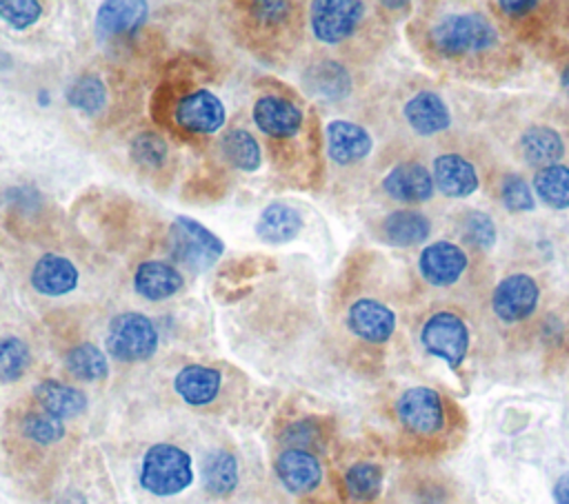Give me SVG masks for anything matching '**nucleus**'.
Listing matches in <instances>:
<instances>
[{
	"label": "nucleus",
	"mask_w": 569,
	"mask_h": 504,
	"mask_svg": "<svg viewBox=\"0 0 569 504\" xmlns=\"http://www.w3.org/2000/svg\"><path fill=\"white\" fill-rule=\"evenodd\" d=\"M22 433L36 444H56L64 437V424L60 417L47 411H31L22 417Z\"/></svg>",
	"instance_id": "34"
},
{
	"label": "nucleus",
	"mask_w": 569,
	"mask_h": 504,
	"mask_svg": "<svg viewBox=\"0 0 569 504\" xmlns=\"http://www.w3.org/2000/svg\"><path fill=\"white\" fill-rule=\"evenodd\" d=\"M518 149L522 160L529 167L542 169L549 164H558V160L565 155V142L560 133L547 124H533L520 133Z\"/></svg>",
	"instance_id": "22"
},
{
	"label": "nucleus",
	"mask_w": 569,
	"mask_h": 504,
	"mask_svg": "<svg viewBox=\"0 0 569 504\" xmlns=\"http://www.w3.org/2000/svg\"><path fill=\"white\" fill-rule=\"evenodd\" d=\"M560 82H562V89L569 93V64L562 69V75H560Z\"/></svg>",
	"instance_id": "43"
},
{
	"label": "nucleus",
	"mask_w": 569,
	"mask_h": 504,
	"mask_svg": "<svg viewBox=\"0 0 569 504\" xmlns=\"http://www.w3.org/2000/svg\"><path fill=\"white\" fill-rule=\"evenodd\" d=\"M104 346L118 362H142L158 349V329L144 313L124 311L111 317Z\"/></svg>",
	"instance_id": "4"
},
{
	"label": "nucleus",
	"mask_w": 569,
	"mask_h": 504,
	"mask_svg": "<svg viewBox=\"0 0 569 504\" xmlns=\"http://www.w3.org/2000/svg\"><path fill=\"white\" fill-rule=\"evenodd\" d=\"M347 326L360 340L382 344L396 331V313L373 298H360L347 311Z\"/></svg>",
	"instance_id": "12"
},
{
	"label": "nucleus",
	"mask_w": 569,
	"mask_h": 504,
	"mask_svg": "<svg viewBox=\"0 0 569 504\" xmlns=\"http://www.w3.org/2000/svg\"><path fill=\"white\" fill-rule=\"evenodd\" d=\"M31 284L47 298H58L78 286L76 264L58 253H44L31 269Z\"/></svg>",
	"instance_id": "18"
},
{
	"label": "nucleus",
	"mask_w": 569,
	"mask_h": 504,
	"mask_svg": "<svg viewBox=\"0 0 569 504\" xmlns=\"http://www.w3.org/2000/svg\"><path fill=\"white\" fill-rule=\"evenodd\" d=\"M396 413L400 424L416 435H433L445 424L440 393L429 386L407 389L396 402Z\"/></svg>",
	"instance_id": "8"
},
{
	"label": "nucleus",
	"mask_w": 569,
	"mask_h": 504,
	"mask_svg": "<svg viewBox=\"0 0 569 504\" xmlns=\"http://www.w3.org/2000/svg\"><path fill=\"white\" fill-rule=\"evenodd\" d=\"M220 149H222V155L227 158V162L240 171H256L262 162V153H260V144L258 140L244 131V129H229L224 135H222V142H220Z\"/></svg>",
	"instance_id": "28"
},
{
	"label": "nucleus",
	"mask_w": 569,
	"mask_h": 504,
	"mask_svg": "<svg viewBox=\"0 0 569 504\" xmlns=\"http://www.w3.org/2000/svg\"><path fill=\"white\" fill-rule=\"evenodd\" d=\"M305 220L302 213L287 202H271L256 222V235L264 244H287L298 238Z\"/></svg>",
	"instance_id": "21"
},
{
	"label": "nucleus",
	"mask_w": 569,
	"mask_h": 504,
	"mask_svg": "<svg viewBox=\"0 0 569 504\" xmlns=\"http://www.w3.org/2000/svg\"><path fill=\"white\" fill-rule=\"evenodd\" d=\"M382 191L396 202L420 204L433 195L436 184L431 171L425 164L416 160H405L391 167L389 173L382 178Z\"/></svg>",
	"instance_id": "11"
},
{
	"label": "nucleus",
	"mask_w": 569,
	"mask_h": 504,
	"mask_svg": "<svg viewBox=\"0 0 569 504\" xmlns=\"http://www.w3.org/2000/svg\"><path fill=\"white\" fill-rule=\"evenodd\" d=\"M169 253L178 264L198 273L211 269L220 260L224 244L198 220L178 215L169 229Z\"/></svg>",
	"instance_id": "3"
},
{
	"label": "nucleus",
	"mask_w": 569,
	"mask_h": 504,
	"mask_svg": "<svg viewBox=\"0 0 569 504\" xmlns=\"http://www.w3.org/2000/svg\"><path fill=\"white\" fill-rule=\"evenodd\" d=\"M220 382H222V375L218 369H211L204 364H187L176 373L173 389L187 404L202 406L218 395Z\"/></svg>",
	"instance_id": "24"
},
{
	"label": "nucleus",
	"mask_w": 569,
	"mask_h": 504,
	"mask_svg": "<svg viewBox=\"0 0 569 504\" xmlns=\"http://www.w3.org/2000/svg\"><path fill=\"white\" fill-rule=\"evenodd\" d=\"M204 488L216 497H227L238 486V462L229 451H211L202 462Z\"/></svg>",
	"instance_id": "27"
},
{
	"label": "nucleus",
	"mask_w": 569,
	"mask_h": 504,
	"mask_svg": "<svg viewBox=\"0 0 569 504\" xmlns=\"http://www.w3.org/2000/svg\"><path fill=\"white\" fill-rule=\"evenodd\" d=\"M276 475L291 493H311L322 482V466L307 448H284L276 457Z\"/></svg>",
	"instance_id": "16"
},
{
	"label": "nucleus",
	"mask_w": 569,
	"mask_h": 504,
	"mask_svg": "<svg viewBox=\"0 0 569 504\" xmlns=\"http://www.w3.org/2000/svg\"><path fill=\"white\" fill-rule=\"evenodd\" d=\"M64 364H67V371L82 382H96V380H104L109 375L107 355L91 342L76 344L67 353Z\"/></svg>",
	"instance_id": "30"
},
{
	"label": "nucleus",
	"mask_w": 569,
	"mask_h": 504,
	"mask_svg": "<svg viewBox=\"0 0 569 504\" xmlns=\"http://www.w3.org/2000/svg\"><path fill=\"white\" fill-rule=\"evenodd\" d=\"M31 362V353L27 342L16 335L0 340V382L20 380Z\"/></svg>",
	"instance_id": "33"
},
{
	"label": "nucleus",
	"mask_w": 569,
	"mask_h": 504,
	"mask_svg": "<svg viewBox=\"0 0 569 504\" xmlns=\"http://www.w3.org/2000/svg\"><path fill=\"white\" fill-rule=\"evenodd\" d=\"M420 342L427 353L445 360L449 366H460L469 349V329L453 311H436L420 329Z\"/></svg>",
	"instance_id": "5"
},
{
	"label": "nucleus",
	"mask_w": 569,
	"mask_h": 504,
	"mask_svg": "<svg viewBox=\"0 0 569 504\" xmlns=\"http://www.w3.org/2000/svg\"><path fill=\"white\" fill-rule=\"evenodd\" d=\"M67 102L82 111V113H100L107 104V87L104 82L93 75V73H87V75H80L78 80H73L67 89Z\"/></svg>",
	"instance_id": "31"
},
{
	"label": "nucleus",
	"mask_w": 569,
	"mask_h": 504,
	"mask_svg": "<svg viewBox=\"0 0 569 504\" xmlns=\"http://www.w3.org/2000/svg\"><path fill=\"white\" fill-rule=\"evenodd\" d=\"M305 87L316 98L333 102V100H340V98H345L349 93L351 78H349L347 69L340 62L322 60V62L311 64L305 71Z\"/></svg>",
	"instance_id": "26"
},
{
	"label": "nucleus",
	"mask_w": 569,
	"mask_h": 504,
	"mask_svg": "<svg viewBox=\"0 0 569 504\" xmlns=\"http://www.w3.org/2000/svg\"><path fill=\"white\" fill-rule=\"evenodd\" d=\"M149 13L142 0H107L96 11V31L100 38H113L136 31Z\"/></svg>",
	"instance_id": "19"
},
{
	"label": "nucleus",
	"mask_w": 569,
	"mask_h": 504,
	"mask_svg": "<svg viewBox=\"0 0 569 504\" xmlns=\"http://www.w3.org/2000/svg\"><path fill=\"white\" fill-rule=\"evenodd\" d=\"M402 115H405L409 129L422 138L438 135V133L447 131L451 124V113H449L447 102L436 91H429V89L413 93L405 102Z\"/></svg>",
	"instance_id": "14"
},
{
	"label": "nucleus",
	"mask_w": 569,
	"mask_h": 504,
	"mask_svg": "<svg viewBox=\"0 0 569 504\" xmlns=\"http://www.w3.org/2000/svg\"><path fill=\"white\" fill-rule=\"evenodd\" d=\"M498 7L509 16H522V13L533 11L538 4L536 2H507V0H502V2H498Z\"/></svg>",
	"instance_id": "42"
},
{
	"label": "nucleus",
	"mask_w": 569,
	"mask_h": 504,
	"mask_svg": "<svg viewBox=\"0 0 569 504\" xmlns=\"http://www.w3.org/2000/svg\"><path fill=\"white\" fill-rule=\"evenodd\" d=\"M433 49L447 58H467L498 47L496 24L478 11L445 13L429 31Z\"/></svg>",
	"instance_id": "1"
},
{
	"label": "nucleus",
	"mask_w": 569,
	"mask_h": 504,
	"mask_svg": "<svg viewBox=\"0 0 569 504\" xmlns=\"http://www.w3.org/2000/svg\"><path fill=\"white\" fill-rule=\"evenodd\" d=\"M327 155L336 164H356L371 153L373 140L365 127L351 120H331L325 129Z\"/></svg>",
	"instance_id": "13"
},
{
	"label": "nucleus",
	"mask_w": 569,
	"mask_h": 504,
	"mask_svg": "<svg viewBox=\"0 0 569 504\" xmlns=\"http://www.w3.org/2000/svg\"><path fill=\"white\" fill-rule=\"evenodd\" d=\"M182 273L171 262L162 260H147L133 273V289L138 291V295L151 302L176 295L182 289Z\"/></svg>",
	"instance_id": "20"
},
{
	"label": "nucleus",
	"mask_w": 569,
	"mask_h": 504,
	"mask_svg": "<svg viewBox=\"0 0 569 504\" xmlns=\"http://www.w3.org/2000/svg\"><path fill=\"white\" fill-rule=\"evenodd\" d=\"M253 122L271 138H293L302 127V111L280 95H262L253 104Z\"/></svg>",
	"instance_id": "17"
},
{
	"label": "nucleus",
	"mask_w": 569,
	"mask_h": 504,
	"mask_svg": "<svg viewBox=\"0 0 569 504\" xmlns=\"http://www.w3.org/2000/svg\"><path fill=\"white\" fill-rule=\"evenodd\" d=\"M309 9L311 31L325 44L347 40L365 18V4L358 0H316Z\"/></svg>",
	"instance_id": "6"
},
{
	"label": "nucleus",
	"mask_w": 569,
	"mask_h": 504,
	"mask_svg": "<svg viewBox=\"0 0 569 504\" xmlns=\"http://www.w3.org/2000/svg\"><path fill=\"white\" fill-rule=\"evenodd\" d=\"M538 300L540 289L529 273H509L496 284L491 309L498 320L513 324L527 320L538 309Z\"/></svg>",
	"instance_id": "7"
},
{
	"label": "nucleus",
	"mask_w": 569,
	"mask_h": 504,
	"mask_svg": "<svg viewBox=\"0 0 569 504\" xmlns=\"http://www.w3.org/2000/svg\"><path fill=\"white\" fill-rule=\"evenodd\" d=\"M193 482L191 457L176 444H153L147 448L140 468V484L158 497L182 493Z\"/></svg>",
	"instance_id": "2"
},
{
	"label": "nucleus",
	"mask_w": 569,
	"mask_h": 504,
	"mask_svg": "<svg viewBox=\"0 0 569 504\" xmlns=\"http://www.w3.org/2000/svg\"><path fill=\"white\" fill-rule=\"evenodd\" d=\"M553 500H556V504H569V471L556 480Z\"/></svg>",
	"instance_id": "41"
},
{
	"label": "nucleus",
	"mask_w": 569,
	"mask_h": 504,
	"mask_svg": "<svg viewBox=\"0 0 569 504\" xmlns=\"http://www.w3.org/2000/svg\"><path fill=\"white\" fill-rule=\"evenodd\" d=\"M536 195L551 209L569 206V167L567 164H549L536 171L533 175Z\"/></svg>",
	"instance_id": "29"
},
{
	"label": "nucleus",
	"mask_w": 569,
	"mask_h": 504,
	"mask_svg": "<svg viewBox=\"0 0 569 504\" xmlns=\"http://www.w3.org/2000/svg\"><path fill=\"white\" fill-rule=\"evenodd\" d=\"M40 16L42 4L38 0H0V18L18 31L36 24Z\"/></svg>",
	"instance_id": "36"
},
{
	"label": "nucleus",
	"mask_w": 569,
	"mask_h": 504,
	"mask_svg": "<svg viewBox=\"0 0 569 504\" xmlns=\"http://www.w3.org/2000/svg\"><path fill=\"white\" fill-rule=\"evenodd\" d=\"M253 16L267 24H276L280 18L287 16L289 4L287 2H258L253 4Z\"/></svg>",
	"instance_id": "40"
},
{
	"label": "nucleus",
	"mask_w": 569,
	"mask_h": 504,
	"mask_svg": "<svg viewBox=\"0 0 569 504\" xmlns=\"http://www.w3.org/2000/svg\"><path fill=\"white\" fill-rule=\"evenodd\" d=\"M431 175L436 189L447 198H467L478 189L476 167L460 153H440L433 158Z\"/></svg>",
	"instance_id": "15"
},
{
	"label": "nucleus",
	"mask_w": 569,
	"mask_h": 504,
	"mask_svg": "<svg viewBox=\"0 0 569 504\" xmlns=\"http://www.w3.org/2000/svg\"><path fill=\"white\" fill-rule=\"evenodd\" d=\"M33 395L38 400V404L42 406V411L67 420V417H76L87 409V395L64 382L58 380H42L36 384Z\"/></svg>",
	"instance_id": "25"
},
{
	"label": "nucleus",
	"mask_w": 569,
	"mask_h": 504,
	"mask_svg": "<svg viewBox=\"0 0 569 504\" xmlns=\"http://www.w3.org/2000/svg\"><path fill=\"white\" fill-rule=\"evenodd\" d=\"M380 233L387 244L413 246L429 238L431 220L416 209H398L382 218Z\"/></svg>",
	"instance_id": "23"
},
{
	"label": "nucleus",
	"mask_w": 569,
	"mask_h": 504,
	"mask_svg": "<svg viewBox=\"0 0 569 504\" xmlns=\"http://www.w3.org/2000/svg\"><path fill=\"white\" fill-rule=\"evenodd\" d=\"M318 435V431L313 429L311 422H298L293 426L287 429L284 440L293 444V448H305L309 442H313V437Z\"/></svg>",
	"instance_id": "39"
},
{
	"label": "nucleus",
	"mask_w": 569,
	"mask_h": 504,
	"mask_svg": "<svg viewBox=\"0 0 569 504\" xmlns=\"http://www.w3.org/2000/svg\"><path fill=\"white\" fill-rule=\"evenodd\" d=\"M500 200L509 211H531L533 193L527 180L518 173H507L500 182Z\"/></svg>",
	"instance_id": "38"
},
{
	"label": "nucleus",
	"mask_w": 569,
	"mask_h": 504,
	"mask_svg": "<svg viewBox=\"0 0 569 504\" xmlns=\"http://www.w3.org/2000/svg\"><path fill=\"white\" fill-rule=\"evenodd\" d=\"M345 486L353 500L369 502L382 488V468L373 462H356L345 473Z\"/></svg>",
	"instance_id": "32"
},
{
	"label": "nucleus",
	"mask_w": 569,
	"mask_h": 504,
	"mask_svg": "<svg viewBox=\"0 0 569 504\" xmlns=\"http://www.w3.org/2000/svg\"><path fill=\"white\" fill-rule=\"evenodd\" d=\"M173 118L184 131L209 135L224 124L227 111L216 93H211L209 89H196L178 100Z\"/></svg>",
	"instance_id": "10"
},
{
	"label": "nucleus",
	"mask_w": 569,
	"mask_h": 504,
	"mask_svg": "<svg viewBox=\"0 0 569 504\" xmlns=\"http://www.w3.org/2000/svg\"><path fill=\"white\" fill-rule=\"evenodd\" d=\"M460 235L469 246L476 249H489L496 242V224L493 220L482 211H469L462 218Z\"/></svg>",
	"instance_id": "35"
},
{
	"label": "nucleus",
	"mask_w": 569,
	"mask_h": 504,
	"mask_svg": "<svg viewBox=\"0 0 569 504\" xmlns=\"http://www.w3.org/2000/svg\"><path fill=\"white\" fill-rule=\"evenodd\" d=\"M418 266L427 284L445 289L456 284L462 278V273L469 266V255L460 244L449 240H438L422 249Z\"/></svg>",
	"instance_id": "9"
},
{
	"label": "nucleus",
	"mask_w": 569,
	"mask_h": 504,
	"mask_svg": "<svg viewBox=\"0 0 569 504\" xmlns=\"http://www.w3.org/2000/svg\"><path fill=\"white\" fill-rule=\"evenodd\" d=\"M131 158L142 167H160L167 160V142L158 133H138L131 142Z\"/></svg>",
	"instance_id": "37"
}]
</instances>
